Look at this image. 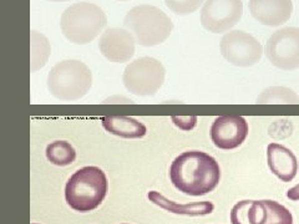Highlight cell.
Listing matches in <instances>:
<instances>
[{"label": "cell", "instance_id": "2", "mask_svg": "<svg viewBox=\"0 0 299 224\" xmlns=\"http://www.w3.org/2000/svg\"><path fill=\"white\" fill-rule=\"evenodd\" d=\"M107 190L109 182L104 170L96 166H86L69 178L65 187V200L76 212H91L101 204Z\"/></svg>", "mask_w": 299, "mask_h": 224}, {"label": "cell", "instance_id": "16", "mask_svg": "<svg viewBox=\"0 0 299 224\" xmlns=\"http://www.w3.org/2000/svg\"><path fill=\"white\" fill-rule=\"evenodd\" d=\"M267 208L263 200H241L231 210L232 224H265Z\"/></svg>", "mask_w": 299, "mask_h": 224}, {"label": "cell", "instance_id": "24", "mask_svg": "<svg viewBox=\"0 0 299 224\" xmlns=\"http://www.w3.org/2000/svg\"><path fill=\"white\" fill-rule=\"evenodd\" d=\"M109 101V102H112L115 104V101H124L125 104H131L132 101L129 100V98H119V96H115V98H110L109 100H106V102Z\"/></svg>", "mask_w": 299, "mask_h": 224}, {"label": "cell", "instance_id": "11", "mask_svg": "<svg viewBox=\"0 0 299 224\" xmlns=\"http://www.w3.org/2000/svg\"><path fill=\"white\" fill-rule=\"evenodd\" d=\"M134 34L121 28H109L102 32L99 42V50L104 58L111 62H127L135 55Z\"/></svg>", "mask_w": 299, "mask_h": 224}, {"label": "cell", "instance_id": "3", "mask_svg": "<svg viewBox=\"0 0 299 224\" xmlns=\"http://www.w3.org/2000/svg\"><path fill=\"white\" fill-rule=\"evenodd\" d=\"M107 25L101 8L88 2L70 5L61 15L60 28L64 36L76 45H86L98 38Z\"/></svg>", "mask_w": 299, "mask_h": 224}, {"label": "cell", "instance_id": "8", "mask_svg": "<svg viewBox=\"0 0 299 224\" xmlns=\"http://www.w3.org/2000/svg\"><path fill=\"white\" fill-rule=\"evenodd\" d=\"M221 54L229 64L239 68H249L259 62L263 46L254 36L241 30L229 32L222 38L219 44Z\"/></svg>", "mask_w": 299, "mask_h": 224}, {"label": "cell", "instance_id": "25", "mask_svg": "<svg viewBox=\"0 0 299 224\" xmlns=\"http://www.w3.org/2000/svg\"><path fill=\"white\" fill-rule=\"evenodd\" d=\"M48 2H68V0H48Z\"/></svg>", "mask_w": 299, "mask_h": 224}, {"label": "cell", "instance_id": "12", "mask_svg": "<svg viewBox=\"0 0 299 224\" xmlns=\"http://www.w3.org/2000/svg\"><path fill=\"white\" fill-rule=\"evenodd\" d=\"M249 12L257 22L265 26H279L290 19L292 0H249Z\"/></svg>", "mask_w": 299, "mask_h": 224}, {"label": "cell", "instance_id": "19", "mask_svg": "<svg viewBox=\"0 0 299 224\" xmlns=\"http://www.w3.org/2000/svg\"><path fill=\"white\" fill-rule=\"evenodd\" d=\"M258 104H299V96L292 88L284 86H270L260 92Z\"/></svg>", "mask_w": 299, "mask_h": 224}, {"label": "cell", "instance_id": "7", "mask_svg": "<svg viewBox=\"0 0 299 224\" xmlns=\"http://www.w3.org/2000/svg\"><path fill=\"white\" fill-rule=\"evenodd\" d=\"M264 54L280 70L299 68V28H283L273 32L264 46Z\"/></svg>", "mask_w": 299, "mask_h": 224}, {"label": "cell", "instance_id": "27", "mask_svg": "<svg viewBox=\"0 0 299 224\" xmlns=\"http://www.w3.org/2000/svg\"><path fill=\"white\" fill-rule=\"evenodd\" d=\"M33 224H35V223H33Z\"/></svg>", "mask_w": 299, "mask_h": 224}, {"label": "cell", "instance_id": "14", "mask_svg": "<svg viewBox=\"0 0 299 224\" xmlns=\"http://www.w3.org/2000/svg\"><path fill=\"white\" fill-rule=\"evenodd\" d=\"M147 197H149L150 202H152L153 204L158 206L160 208H162V210H167L170 213H175V214L197 217V216L211 214L214 210L213 203L208 202V200L188 203V204H178V203L173 202V200H167L165 196L156 192V190H150Z\"/></svg>", "mask_w": 299, "mask_h": 224}, {"label": "cell", "instance_id": "1", "mask_svg": "<svg viewBox=\"0 0 299 224\" xmlns=\"http://www.w3.org/2000/svg\"><path fill=\"white\" fill-rule=\"evenodd\" d=\"M170 180L185 194L199 197L212 192L221 180L218 162L201 151H187L176 157L170 167Z\"/></svg>", "mask_w": 299, "mask_h": 224}, {"label": "cell", "instance_id": "23", "mask_svg": "<svg viewBox=\"0 0 299 224\" xmlns=\"http://www.w3.org/2000/svg\"><path fill=\"white\" fill-rule=\"evenodd\" d=\"M287 197L289 198L290 200H294V202H297L299 200V183L297 186H294L293 188H290L289 190L287 192Z\"/></svg>", "mask_w": 299, "mask_h": 224}, {"label": "cell", "instance_id": "26", "mask_svg": "<svg viewBox=\"0 0 299 224\" xmlns=\"http://www.w3.org/2000/svg\"><path fill=\"white\" fill-rule=\"evenodd\" d=\"M119 2H127V0H119Z\"/></svg>", "mask_w": 299, "mask_h": 224}, {"label": "cell", "instance_id": "10", "mask_svg": "<svg viewBox=\"0 0 299 224\" xmlns=\"http://www.w3.org/2000/svg\"><path fill=\"white\" fill-rule=\"evenodd\" d=\"M249 127L242 116H219L211 127V140L219 150H234L248 136Z\"/></svg>", "mask_w": 299, "mask_h": 224}, {"label": "cell", "instance_id": "22", "mask_svg": "<svg viewBox=\"0 0 299 224\" xmlns=\"http://www.w3.org/2000/svg\"><path fill=\"white\" fill-rule=\"evenodd\" d=\"M172 121L175 122L176 126L187 131V128L192 130L195 127L192 124H188V122H196L197 121V117H172Z\"/></svg>", "mask_w": 299, "mask_h": 224}, {"label": "cell", "instance_id": "18", "mask_svg": "<svg viewBox=\"0 0 299 224\" xmlns=\"http://www.w3.org/2000/svg\"><path fill=\"white\" fill-rule=\"evenodd\" d=\"M47 158L55 166H69L76 158V151L69 142L54 141L47 147Z\"/></svg>", "mask_w": 299, "mask_h": 224}, {"label": "cell", "instance_id": "4", "mask_svg": "<svg viewBox=\"0 0 299 224\" xmlns=\"http://www.w3.org/2000/svg\"><path fill=\"white\" fill-rule=\"evenodd\" d=\"M93 86V72L80 60H63L48 75V90L60 101H76L88 95Z\"/></svg>", "mask_w": 299, "mask_h": 224}, {"label": "cell", "instance_id": "6", "mask_svg": "<svg viewBox=\"0 0 299 224\" xmlns=\"http://www.w3.org/2000/svg\"><path fill=\"white\" fill-rule=\"evenodd\" d=\"M166 70L155 58H136L125 68L122 82L129 92L136 96H153L165 82Z\"/></svg>", "mask_w": 299, "mask_h": 224}, {"label": "cell", "instance_id": "20", "mask_svg": "<svg viewBox=\"0 0 299 224\" xmlns=\"http://www.w3.org/2000/svg\"><path fill=\"white\" fill-rule=\"evenodd\" d=\"M267 208L265 224H293V216L289 210L275 200H263Z\"/></svg>", "mask_w": 299, "mask_h": 224}, {"label": "cell", "instance_id": "21", "mask_svg": "<svg viewBox=\"0 0 299 224\" xmlns=\"http://www.w3.org/2000/svg\"><path fill=\"white\" fill-rule=\"evenodd\" d=\"M206 0H165L168 9L177 15H190L204 4Z\"/></svg>", "mask_w": 299, "mask_h": 224}, {"label": "cell", "instance_id": "13", "mask_svg": "<svg viewBox=\"0 0 299 224\" xmlns=\"http://www.w3.org/2000/svg\"><path fill=\"white\" fill-rule=\"evenodd\" d=\"M267 162L270 172L283 182L294 180L298 172V160L295 154L279 144H269L267 147Z\"/></svg>", "mask_w": 299, "mask_h": 224}, {"label": "cell", "instance_id": "5", "mask_svg": "<svg viewBox=\"0 0 299 224\" xmlns=\"http://www.w3.org/2000/svg\"><path fill=\"white\" fill-rule=\"evenodd\" d=\"M124 25L134 34L137 44L147 48L165 42L173 30L168 15L149 4L132 8L125 16Z\"/></svg>", "mask_w": 299, "mask_h": 224}, {"label": "cell", "instance_id": "15", "mask_svg": "<svg viewBox=\"0 0 299 224\" xmlns=\"http://www.w3.org/2000/svg\"><path fill=\"white\" fill-rule=\"evenodd\" d=\"M102 127L109 134L121 138H142L147 128L142 122L127 116H107L101 120Z\"/></svg>", "mask_w": 299, "mask_h": 224}, {"label": "cell", "instance_id": "9", "mask_svg": "<svg viewBox=\"0 0 299 224\" xmlns=\"http://www.w3.org/2000/svg\"><path fill=\"white\" fill-rule=\"evenodd\" d=\"M242 15V0H206L201 10V24L209 32L222 34L236 26Z\"/></svg>", "mask_w": 299, "mask_h": 224}, {"label": "cell", "instance_id": "17", "mask_svg": "<svg viewBox=\"0 0 299 224\" xmlns=\"http://www.w3.org/2000/svg\"><path fill=\"white\" fill-rule=\"evenodd\" d=\"M50 54L51 48L47 36L42 32L32 30L30 32V71L35 72L37 70L44 68Z\"/></svg>", "mask_w": 299, "mask_h": 224}]
</instances>
